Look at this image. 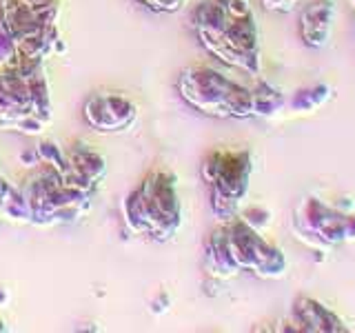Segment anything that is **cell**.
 Instances as JSON below:
<instances>
[{
  "label": "cell",
  "instance_id": "1",
  "mask_svg": "<svg viewBox=\"0 0 355 333\" xmlns=\"http://www.w3.org/2000/svg\"><path fill=\"white\" fill-rule=\"evenodd\" d=\"M193 22L211 56L251 78L260 76V27L249 0H205L196 9Z\"/></svg>",
  "mask_w": 355,
  "mask_h": 333
},
{
  "label": "cell",
  "instance_id": "2",
  "mask_svg": "<svg viewBox=\"0 0 355 333\" xmlns=\"http://www.w3.org/2000/svg\"><path fill=\"white\" fill-rule=\"evenodd\" d=\"M207 271L218 278H233L242 271L260 280H280L286 275L288 260L284 251L266 240L240 216L222 220L207 242Z\"/></svg>",
  "mask_w": 355,
  "mask_h": 333
},
{
  "label": "cell",
  "instance_id": "3",
  "mask_svg": "<svg viewBox=\"0 0 355 333\" xmlns=\"http://www.w3.org/2000/svg\"><path fill=\"white\" fill-rule=\"evenodd\" d=\"M180 96L200 114L211 118H251V87L207 65H193L178 80Z\"/></svg>",
  "mask_w": 355,
  "mask_h": 333
},
{
  "label": "cell",
  "instance_id": "4",
  "mask_svg": "<svg viewBox=\"0 0 355 333\" xmlns=\"http://www.w3.org/2000/svg\"><path fill=\"white\" fill-rule=\"evenodd\" d=\"M253 176V155L249 149H214L202 164V178L211 189V207L220 220L240 214L249 196Z\"/></svg>",
  "mask_w": 355,
  "mask_h": 333
},
{
  "label": "cell",
  "instance_id": "5",
  "mask_svg": "<svg viewBox=\"0 0 355 333\" xmlns=\"http://www.w3.org/2000/svg\"><path fill=\"white\" fill-rule=\"evenodd\" d=\"M293 231L311 249L329 251L355 240V214L333 207L318 196H304L293 209Z\"/></svg>",
  "mask_w": 355,
  "mask_h": 333
},
{
  "label": "cell",
  "instance_id": "6",
  "mask_svg": "<svg viewBox=\"0 0 355 333\" xmlns=\"http://www.w3.org/2000/svg\"><path fill=\"white\" fill-rule=\"evenodd\" d=\"M133 220L142 231L158 240H169L180 227V200L175 178L166 171H153L133 196Z\"/></svg>",
  "mask_w": 355,
  "mask_h": 333
},
{
  "label": "cell",
  "instance_id": "7",
  "mask_svg": "<svg viewBox=\"0 0 355 333\" xmlns=\"http://www.w3.org/2000/svg\"><path fill=\"white\" fill-rule=\"evenodd\" d=\"M291 331L304 333H347L349 325L318 298L297 296L291 307Z\"/></svg>",
  "mask_w": 355,
  "mask_h": 333
},
{
  "label": "cell",
  "instance_id": "8",
  "mask_svg": "<svg viewBox=\"0 0 355 333\" xmlns=\"http://www.w3.org/2000/svg\"><path fill=\"white\" fill-rule=\"evenodd\" d=\"M336 5L333 0H313L300 14V38L309 49H324L333 36Z\"/></svg>",
  "mask_w": 355,
  "mask_h": 333
},
{
  "label": "cell",
  "instance_id": "9",
  "mask_svg": "<svg viewBox=\"0 0 355 333\" xmlns=\"http://www.w3.org/2000/svg\"><path fill=\"white\" fill-rule=\"evenodd\" d=\"M286 105L288 103L282 89H277L273 83L260 76L255 78V85L251 87V118H271Z\"/></svg>",
  "mask_w": 355,
  "mask_h": 333
},
{
  "label": "cell",
  "instance_id": "10",
  "mask_svg": "<svg viewBox=\"0 0 355 333\" xmlns=\"http://www.w3.org/2000/svg\"><path fill=\"white\" fill-rule=\"evenodd\" d=\"M331 96H333V89L327 83L306 85V87L297 89V92L293 94L288 107H291L293 111H315L322 105H327L331 100Z\"/></svg>",
  "mask_w": 355,
  "mask_h": 333
},
{
  "label": "cell",
  "instance_id": "11",
  "mask_svg": "<svg viewBox=\"0 0 355 333\" xmlns=\"http://www.w3.org/2000/svg\"><path fill=\"white\" fill-rule=\"evenodd\" d=\"M244 222H249V225L253 227V229H264L266 225L271 222V214H269V209H264V207H260V205H253V207H247L244 211H240L238 214Z\"/></svg>",
  "mask_w": 355,
  "mask_h": 333
},
{
  "label": "cell",
  "instance_id": "12",
  "mask_svg": "<svg viewBox=\"0 0 355 333\" xmlns=\"http://www.w3.org/2000/svg\"><path fill=\"white\" fill-rule=\"evenodd\" d=\"M262 9L271 11V14H291L300 5V0H260Z\"/></svg>",
  "mask_w": 355,
  "mask_h": 333
},
{
  "label": "cell",
  "instance_id": "13",
  "mask_svg": "<svg viewBox=\"0 0 355 333\" xmlns=\"http://www.w3.org/2000/svg\"><path fill=\"white\" fill-rule=\"evenodd\" d=\"M142 3L155 11H178L184 7L187 0H142Z\"/></svg>",
  "mask_w": 355,
  "mask_h": 333
},
{
  "label": "cell",
  "instance_id": "14",
  "mask_svg": "<svg viewBox=\"0 0 355 333\" xmlns=\"http://www.w3.org/2000/svg\"><path fill=\"white\" fill-rule=\"evenodd\" d=\"M349 3H351V7H353V11H355V0H349Z\"/></svg>",
  "mask_w": 355,
  "mask_h": 333
}]
</instances>
